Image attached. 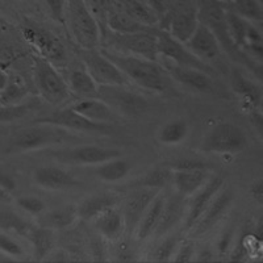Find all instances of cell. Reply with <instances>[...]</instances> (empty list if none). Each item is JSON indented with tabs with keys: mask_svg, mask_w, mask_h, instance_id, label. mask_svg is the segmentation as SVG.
<instances>
[{
	"mask_svg": "<svg viewBox=\"0 0 263 263\" xmlns=\"http://www.w3.org/2000/svg\"><path fill=\"white\" fill-rule=\"evenodd\" d=\"M0 251L13 258L24 257L25 254L24 249L21 248L20 243L7 236L6 232H2V230H0Z\"/></svg>",
	"mask_w": 263,
	"mask_h": 263,
	"instance_id": "46",
	"label": "cell"
},
{
	"mask_svg": "<svg viewBox=\"0 0 263 263\" xmlns=\"http://www.w3.org/2000/svg\"><path fill=\"white\" fill-rule=\"evenodd\" d=\"M28 91L20 82H9L0 92V104H16L27 96Z\"/></svg>",
	"mask_w": 263,
	"mask_h": 263,
	"instance_id": "42",
	"label": "cell"
},
{
	"mask_svg": "<svg viewBox=\"0 0 263 263\" xmlns=\"http://www.w3.org/2000/svg\"><path fill=\"white\" fill-rule=\"evenodd\" d=\"M144 2L158 18V28L163 29L170 12V2L168 0H144Z\"/></svg>",
	"mask_w": 263,
	"mask_h": 263,
	"instance_id": "45",
	"label": "cell"
},
{
	"mask_svg": "<svg viewBox=\"0 0 263 263\" xmlns=\"http://www.w3.org/2000/svg\"><path fill=\"white\" fill-rule=\"evenodd\" d=\"M84 6L88 9V12L92 15L100 29V41L108 32L107 28V12H108V0H83Z\"/></svg>",
	"mask_w": 263,
	"mask_h": 263,
	"instance_id": "40",
	"label": "cell"
},
{
	"mask_svg": "<svg viewBox=\"0 0 263 263\" xmlns=\"http://www.w3.org/2000/svg\"><path fill=\"white\" fill-rule=\"evenodd\" d=\"M154 33H156L157 41H158L159 58H163V61H170V62L175 63V65L200 70V71L210 74L213 78L217 75V72H216V70H213L212 66L206 65L203 61L199 60L196 55H194L189 50V48L183 42L174 39L167 30L156 27L154 28Z\"/></svg>",
	"mask_w": 263,
	"mask_h": 263,
	"instance_id": "11",
	"label": "cell"
},
{
	"mask_svg": "<svg viewBox=\"0 0 263 263\" xmlns=\"http://www.w3.org/2000/svg\"><path fill=\"white\" fill-rule=\"evenodd\" d=\"M9 200H11V194H9L8 191H6V190L0 185V201L8 203Z\"/></svg>",
	"mask_w": 263,
	"mask_h": 263,
	"instance_id": "55",
	"label": "cell"
},
{
	"mask_svg": "<svg viewBox=\"0 0 263 263\" xmlns=\"http://www.w3.org/2000/svg\"><path fill=\"white\" fill-rule=\"evenodd\" d=\"M163 67L167 71L170 79L175 81L183 86L184 88L195 91L199 93H213L215 92V81L213 77H211L206 72L200 71L192 67H185V66L175 65L170 61H163Z\"/></svg>",
	"mask_w": 263,
	"mask_h": 263,
	"instance_id": "14",
	"label": "cell"
},
{
	"mask_svg": "<svg viewBox=\"0 0 263 263\" xmlns=\"http://www.w3.org/2000/svg\"><path fill=\"white\" fill-rule=\"evenodd\" d=\"M32 225L11 210H0V230L13 232L18 236L27 237Z\"/></svg>",
	"mask_w": 263,
	"mask_h": 263,
	"instance_id": "38",
	"label": "cell"
},
{
	"mask_svg": "<svg viewBox=\"0 0 263 263\" xmlns=\"http://www.w3.org/2000/svg\"><path fill=\"white\" fill-rule=\"evenodd\" d=\"M78 217L75 204H65L50 211H44L37 216V225L51 230H62L71 227Z\"/></svg>",
	"mask_w": 263,
	"mask_h": 263,
	"instance_id": "27",
	"label": "cell"
},
{
	"mask_svg": "<svg viewBox=\"0 0 263 263\" xmlns=\"http://www.w3.org/2000/svg\"><path fill=\"white\" fill-rule=\"evenodd\" d=\"M67 130L50 124L34 123L33 125L20 129L9 138L7 152L11 154L33 152L53 146L63 142Z\"/></svg>",
	"mask_w": 263,
	"mask_h": 263,
	"instance_id": "5",
	"label": "cell"
},
{
	"mask_svg": "<svg viewBox=\"0 0 263 263\" xmlns=\"http://www.w3.org/2000/svg\"><path fill=\"white\" fill-rule=\"evenodd\" d=\"M154 28L135 33H115L108 30L100 41V46L117 53L133 54L147 60L158 61V41Z\"/></svg>",
	"mask_w": 263,
	"mask_h": 263,
	"instance_id": "4",
	"label": "cell"
},
{
	"mask_svg": "<svg viewBox=\"0 0 263 263\" xmlns=\"http://www.w3.org/2000/svg\"><path fill=\"white\" fill-rule=\"evenodd\" d=\"M70 107L93 123L109 124L116 120V114L99 98H82Z\"/></svg>",
	"mask_w": 263,
	"mask_h": 263,
	"instance_id": "25",
	"label": "cell"
},
{
	"mask_svg": "<svg viewBox=\"0 0 263 263\" xmlns=\"http://www.w3.org/2000/svg\"><path fill=\"white\" fill-rule=\"evenodd\" d=\"M230 84L234 92L241 98V103L246 112L259 109L262 104V93L259 87L246 78L238 69H233L230 72Z\"/></svg>",
	"mask_w": 263,
	"mask_h": 263,
	"instance_id": "23",
	"label": "cell"
},
{
	"mask_svg": "<svg viewBox=\"0 0 263 263\" xmlns=\"http://www.w3.org/2000/svg\"><path fill=\"white\" fill-rule=\"evenodd\" d=\"M98 98L107 103L116 115L130 119L144 115L149 108L146 98L128 86H99Z\"/></svg>",
	"mask_w": 263,
	"mask_h": 263,
	"instance_id": "9",
	"label": "cell"
},
{
	"mask_svg": "<svg viewBox=\"0 0 263 263\" xmlns=\"http://www.w3.org/2000/svg\"><path fill=\"white\" fill-rule=\"evenodd\" d=\"M33 180L39 187L48 191H66L82 184L71 174L57 166H41L33 171Z\"/></svg>",
	"mask_w": 263,
	"mask_h": 263,
	"instance_id": "20",
	"label": "cell"
},
{
	"mask_svg": "<svg viewBox=\"0 0 263 263\" xmlns=\"http://www.w3.org/2000/svg\"><path fill=\"white\" fill-rule=\"evenodd\" d=\"M171 175H173V170L166 164H162V166L146 171L142 177L129 182L124 189L133 190L144 187V189L163 190L171 182Z\"/></svg>",
	"mask_w": 263,
	"mask_h": 263,
	"instance_id": "33",
	"label": "cell"
},
{
	"mask_svg": "<svg viewBox=\"0 0 263 263\" xmlns=\"http://www.w3.org/2000/svg\"><path fill=\"white\" fill-rule=\"evenodd\" d=\"M197 24L199 20L196 11H171L163 29L167 30L174 39L185 44L195 32Z\"/></svg>",
	"mask_w": 263,
	"mask_h": 263,
	"instance_id": "24",
	"label": "cell"
},
{
	"mask_svg": "<svg viewBox=\"0 0 263 263\" xmlns=\"http://www.w3.org/2000/svg\"><path fill=\"white\" fill-rule=\"evenodd\" d=\"M45 6L48 7L49 13L54 20L60 23V24H65V4L66 0H44Z\"/></svg>",
	"mask_w": 263,
	"mask_h": 263,
	"instance_id": "48",
	"label": "cell"
},
{
	"mask_svg": "<svg viewBox=\"0 0 263 263\" xmlns=\"http://www.w3.org/2000/svg\"><path fill=\"white\" fill-rule=\"evenodd\" d=\"M107 28L108 30L115 33H135L152 29L150 27H146V25L136 21L128 13L116 8V7L111 6L109 3H108L107 12Z\"/></svg>",
	"mask_w": 263,
	"mask_h": 263,
	"instance_id": "32",
	"label": "cell"
},
{
	"mask_svg": "<svg viewBox=\"0 0 263 263\" xmlns=\"http://www.w3.org/2000/svg\"><path fill=\"white\" fill-rule=\"evenodd\" d=\"M33 71L37 90L41 98L51 105H62L72 98L69 84L53 63L45 58H33Z\"/></svg>",
	"mask_w": 263,
	"mask_h": 263,
	"instance_id": "6",
	"label": "cell"
},
{
	"mask_svg": "<svg viewBox=\"0 0 263 263\" xmlns=\"http://www.w3.org/2000/svg\"><path fill=\"white\" fill-rule=\"evenodd\" d=\"M104 241H107V239L103 238L102 236H99L98 233H96L95 238L90 241L91 254H92V258H95L96 260H105V258H107L108 249L105 248Z\"/></svg>",
	"mask_w": 263,
	"mask_h": 263,
	"instance_id": "49",
	"label": "cell"
},
{
	"mask_svg": "<svg viewBox=\"0 0 263 263\" xmlns=\"http://www.w3.org/2000/svg\"><path fill=\"white\" fill-rule=\"evenodd\" d=\"M195 253H196V245L192 239H180L177 250L174 253L171 260L175 263H185L194 260Z\"/></svg>",
	"mask_w": 263,
	"mask_h": 263,
	"instance_id": "44",
	"label": "cell"
},
{
	"mask_svg": "<svg viewBox=\"0 0 263 263\" xmlns=\"http://www.w3.org/2000/svg\"><path fill=\"white\" fill-rule=\"evenodd\" d=\"M128 195L121 199V212L124 216L126 233H133L137 228L141 216L144 215L149 204L161 190L157 189H133L128 190Z\"/></svg>",
	"mask_w": 263,
	"mask_h": 263,
	"instance_id": "15",
	"label": "cell"
},
{
	"mask_svg": "<svg viewBox=\"0 0 263 263\" xmlns=\"http://www.w3.org/2000/svg\"><path fill=\"white\" fill-rule=\"evenodd\" d=\"M227 8L228 3L222 0H197V20L213 33L225 54L232 60L251 67L253 60H250L242 50H239L230 39L227 24Z\"/></svg>",
	"mask_w": 263,
	"mask_h": 263,
	"instance_id": "2",
	"label": "cell"
},
{
	"mask_svg": "<svg viewBox=\"0 0 263 263\" xmlns=\"http://www.w3.org/2000/svg\"><path fill=\"white\" fill-rule=\"evenodd\" d=\"M225 185L224 178L218 177V175H213L208 179V182L201 187L199 191L195 192L191 197V200L189 201V211L185 215L184 220V228L185 230H191L194 225L196 224L197 220L200 218L205 208L210 205L213 197L216 196L220 190Z\"/></svg>",
	"mask_w": 263,
	"mask_h": 263,
	"instance_id": "18",
	"label": "cell"
},
{
	"mask_svg": "<svg viewBox=\"0 0 263 263\" xmlns=\"http://www.w3.org/2000/svg\"><path fill=\"white\" fill-rule=\"evenodd\" d=\"M190 135V125L184 119H175L167 121L157 133V140L162 145L174 146L182 144Z\"/></svg>",
	"mask_w": 263,
	"mask_h": 263,
	"instance_id": "35",
	"label": "cell"
},
{
	"mask_svg": "<svg viewBox=\"0 0 263 263\" xmlns=\"http://www.w3.org/2000/svg\"><path fill=\"white\" fill-rule=\"evenodd\" d=\"M194 260H196V262H211V260H213V254L210 250L196 251Z\"/></svg>",
	"mask_w": 263,
	"mask_h": 263,
	"instance_id": "52",
	"label": "cell"
},
{
	"mask_svg": "<svg viewBox=\"0 0 263 263\" xmlns=\"http://www.w3.org/2000/svg\"><path fill=\"white\" fill-rule=\"evenodd\" d=\"M8 81H9L8 74L6 72V70H3L2 67H0V92L6 88L7 84H8Z\"/></svg>",
	"mask_w": 263,
	"mask_h": 263,
	"instance_id": "54",
	"label": "cell"
},
{
	"mask_svg": "<svg viewBox=\"0 0 263 263\" xmlns=\"http://www.w3.org/2000/svg\"><path fill=\"white\" fill-rule=\"evenodd\" d=\"M228 7L251 23H262L263 11L260 0H230Z\"/></svg>",
	"mask_w": 263,
	"mask_h": 263,
	"instance_id": "37",
	"label": "cell"
},
{
	"mask_svg": "<svg viewBox=\"0 0 263 263\" xmlns=\"http://www.w3.org/2000/svg\"><path fill=\"white\" fill-rule=\"evenodd\" d=\"M91 221H92L96 233L107 241H111V242L120 241L125 233L124 216L119 205L102 211Z\"/></svg>",
	"mask_w": 263,
	"mask_h": 263,
	"instance_id": "21",
	"label": "cell"
},
{
	"mask_svg": "<svg viewBox=\"0 0 263 263\" xmlns=\"http://www.w3.org/2000/svg\"><path fill=\"white\" fill-rule=\"evenodd\" d=\"M54 159L65 164L72 166H96L108 159L121 156V152L114 147L99 146V145H81L51 153Z\"/></svg>",
	"mask_w": 263,
	"mask_h": 263,
	"instance_id": "13",
	"label": "cell"
},
{
	"mask_svg": "<svg viewBox=\"0 0 263 263\" xmlns=\"http://www.w3.org/2000/svg\"><path fill=\"white\" fill-rule=\"evenodd\" d=\"M227 24H228V30H229V36L233 41L234 45L242 50V48L245 46L246 40H248L249 30L250 27L253 25V23L246 18L241 17L239 15H237L236 12H233L232 9L228 7L227 8Z\"/></svg>",
	"mask_w": 263,
	"mask_h": 263,
	"instance_id": "36",
	"label": "cell"
},
{
	"mask_svg": "<svg viewBox=\"0 0 263 263\" xmlns=\"http://www.w3.org/2000/svg\"><path fill=\"white\" fill-rule=\"evenodd\" d=\"M222 2H225V3H228V4L230 3V0H222Z\"/></svg>",
	"mask_w": 263,
	"mask_h": 263,
	"instance_id": "56",
	"label": "cell"
},
{
	"mask_svg": "<svg viewBox=\"0 0 263 263\" xmlns=\"http://www.w3.org/2000/svg\"><path fill=\"white\" fill-rule=\"evenodd\" d=\"M34 123L50 124L58 128H62L71 133H88V135H112L115 132L114 126L104 123H93L86 119L81 114L75 112L71 107H66L62 109L53 112L50 115L37 117Z\"/></svg>",
	"mask_w": 263,
	"mask_h": 263,
	"instance_id": "12",
	"label": "cell"
},
{
	"mask_svg": "<svg viewBox=\"0 0 263 263\" xmlns=\"http://www.w3.org/2000/svg\"><path fill=\"white\" fill-rule=\"evenodd\" d=\"M184 45L189 48V50L194 55H196L199 60L203 61L206 65L212 66V63L218 65L221 62V46L216 40V37L213 36V33L200 23L197 24L195 32L192 33V36L190 37L189 41L185 42Z\"/></svg>",
	"mask_w": 263,
	"mask_h": 263,
	"instance_id": "16",
	"label": "cell"
},
{
	"mask_svg": "<svg viewBox=\"0 0 263 263\" xmlns=\"http://www.w3.org/2000/svg\"><path fill=\"white\" fill-rule=\"evenodd\" d=\"M164 199H166V195L161 190L157 194V196L153 199L152 203L149 204V206L146 208L144 215L141 216L137 228L135 230L136 238H137L138 242H144V241H146L147 238H150L154 234V230H156L159 221V217H161Z\"/></svg>",
	"mask_w": 263,
	"mask_h": 263,
	"instance_id": "28",
	"label": "cell"
},
{
	"mask_svg": "<svg viewBox=\"0 0 263 263\" xmlns=\"http://www.w3.org/2000/svg\"><path fill=\"white\" fill-rule=\"evenodd\" d=\"M132 166L126 159L121 158V156L116 158L108 159L100 164L95 166V175L105 183H117L128 177L130 173Z\"/></svg>",
	"mask_w": 263,
	"mask_h": 263,
	"instance_id": "34",
	"label": "cell"
},
{
	"mask_svg": "<svg viewBox=\"0 0 263 263\" xmlns=\"http://www.w3.org/2000/svg\"><path fill=\"white\" fill-rule=\"evenodd\" d=\"M248 147V136L233 123H218L208 130L201 141L200 150L212 154H238Z\"/></svg>",
	"mask_w": 263,
	"mask_h": 263,
	"instance_id": "7",
	"label": "cell"
},
{
	"mask_svg": "<svg viewBox=\"0 0 263 263\" xmlns=\"http://www.w3.org/2000/svg\"><path fill=\"white\" fill-rule=\"evenodd\" d=\"M32 103L27 104H0V124L12 123L23 119L33 109Z\"/></svg>",
	"mask_w": 263,
	"mask_h": 263,
	"instance_id": "41",
	"label": "cell"
},
{
	"mask_svg": "<svg viewBox=\"0 0 263 263\" xmlns=\"http://www.w3.org/2000/svg\"><path fill=\"white\" fill-rule=\"evenodd\" d=\"M250 192L255 200L262 203V182H255L254 184L251 185Z\"/></svg>",
	"mask_w": 263,
	"mask_h": 263,
	"instance_id": "53",
	"label": "cell"
},
{
	"mask_svg": "<svg viewBox=\"0 0 263 263\" xmlns=\"http://www.w3.org/2000/svg\"><path fill=\"white\" fill-rule=\"evenodd\" d=\"M108 3L128 13L130 17L146 27H158V18L144 0H108Z\"/></svg>",
	"mask_w": 263,
	"mask_h": 263,
	"instance_id": "30",
	"label": "cell"
},
{
	"mask_svg": "<svg viewBox=\"0 0 263 263\" xmlns=\"http://www.w3.org/2000/svg\"><path fill=\"white\" fill-rule=\"evenodd\" d=\"M100 51L121 70L132 83L153 92H163L167 90L170 77L158 61L147 60L133 54L117 53L104 48H100Z\"/></svg>",
	"mask_w": 263,
	"mask_h": 263,
	"instance_id": "1",
	"label": "cell"
},
{
	"mask_svg": "<svg viewBox=\"0 0 263 263\" xmlns=\"http://www.w3.org/2000/svg\"><path fill=\"white\" fill-rule=\"evenodd\" d=\"M164 237L166 238H162V241L154 248V250L150 251L149 257H147L150 262H168L173 258L174 253L180 242V237L168 236V234Z\"/></svg>",
	"mask_w": 263,
	"mask_h": 263,
	"instance_id": "39",
	"label": "cell"
},
{
	"mask_svg": "<svg viewBox=\"0 0 263 263\" xmlns=\"http://www.w3.org/2000/svg\"><path fill=\"white\" fill-rule=\"evenodd\" d=\"M249 117L251 120V124L254 125V128L257 129L258 133H262V114H260L259 109H253V111L248 112Z\"/></svg>",
	"mask_w": 263,
	"mask_h": 263,
	"instance_id": "51",
	"label": "cell"
},
{
	"mask_svg": "<svg viewBox=\"0 0 263 263\" xmlns=\"http://www.w3.org/2000/svg\"><path fill=\"white\" fill-rule=\"evenodd\" d=\"M23 36L28 44L36 49L40 57L45 58L54 66H65L67 62V53L62 42L50 30L34 21L27 20L21 28Z\"/></svg>",
	"mask_w": 263,
	"mask_h": 263,
	"instance_id": "8",
	"label": "cell"
},
{
	"mask_svg": "<svg viewBox=\"0 0 263 263\" xmlns=\"http://www.w3.org/2000/svg\"><path fill=\"white\" fill-rule=\"evenodd\" d=\"M0 185H2L6 191H8L9 194H12V192L17 189V183H16L15 178L6 173H0Z\"/></svg>",
	"mask_w": 263,
	"mask_h": 263,
	"instance_id": "50",
	"label": "cell"
},
{
	"mask_svg": "<svg viewBox=\"0 0 263 263\" xmlns=\"http://www.w3.org/2000/svg\"><path fill=\"white\" fill-rule=\"evenodd\" d=\"M30 245L33 248L34 258L42 260L48 258L55 249V238L54 230L42 227H32L27 234Z\"/></svg>",
	"mask_w": 263,
	"mask_h": 263,
	"instance_id": "31",
	"label": "cell"
},
{
	"mask_svg": "<svg viewBox=\"0 0 263 263\" xmlns=\"http://www.w3.org/2000/svg\"><path fill=\"white\" fill-rule=\"evenodd\" d=\"M79 49H99L100 29L83 0H66L65 24Z\"/></svg>",
	"mask_w": 263,
	"mask_h": 263,
	"instance_id": "3",
	"label": "cell"
},
{
	"mask_svg": "<svg viewBox=\"0 0 263 263\" xmlns=\"http://www.w3.org/2000/svg\"><path fill=\"white\" fill-rule=\"evenodd\" d=\"M66 82L72 95L82 98H98L99 86L88 71L83 67H75L70 70Z\"/></svg>",
	"mask_w": 263,
	"mask_h": 263,
	"instance_id": "29",
	"label": "cell"
},
{
	"mask_svg": "<svg viewBox=\"0 0 263 263\" xmlns=\"http://www.w3.org/2000/svg\"><path fill=\"white\" fill-rule=\"evenodd\" d=\"M121 197L115 192H98L86 197L77 205L78 217L84 221H91L102 211L119 205Z\"/></svg>",
	"mask_w": 263,
	"mask_h": 263,
	"instance_id": "26",
	"label": "cell"
},
{
	"mask_svg": "<svg viewBox=\"0 0 263 263\" xmlns=\"http://www.w3.org/2000/svg\"><path fill=\"white\" fill-rule=\"evenodd\" d=\"M167 167L171 170H200V168H208L210 170V164L205 162L196 161V159H179V161L167 162L166 163Z\"/></svg>",
	"mask_w": 263,
	"mask_h": 263,
	"instance_id": "47",
	"label": "cell"
},
{
	"mask_svg": "<svg viewBox=\"0 0 263 263\" xmlns=\"http://www.w3.org/2000/svg\"><path fill=\"white\" fill-rule=\"evenodd\" d=\"M212 177L208 168L200 170H175L171 175V182L175 192L184 197H190L203 187Z\"/></svg>",
	"mask_w": 263,
	"mask_h": 263,
	"instance_id": "22",
	"label": "cell"
},
{
	"mask_svg": "<svg viewBox=\"0 0 263 263\" xmlns=\"http://www.w3.org/2000/svg\"><path fill=\"white\" fill-rule=\"evenodd\" d=\"M232 203H233V192L224 185L216 194L210 205L206 206L203 215L200 216V218L197 220V222L191 229L194 230L195 236H203V234L208 233L210 230H212L225 217V215L232 206Z\"/></svg>",
	"mask_w": 263,
	"mask_h": 263,
	"instance_id": "17",
	"label": "cell"
},
{
	"mask_svg": "<svg viewBox=\"0 0 263 263\" xmlns=\"http://www.w3.org/2000/svg\"><path fill=\"white\" fill-rule=\"evenodd\" d=\"M185 199L187 197L182 196L177 192L168 195V196L166 195L161 217H159L158 225H157L153 236L157 237V238H162V237L170 234L178 227V224L185 216V205H187Z\"/></svg>",
	"mask_w": 263,
	"mask_h": 263,
	"instance_id": "19",
	"label": "cell"
},
{
	"mask_svg": "<svg viewBox=\"0 0 263 263\" xmlns=\"http://www.w3.org/2000/svg\"><path fill=\"white\" fill-rule=\"evenodd\" d=\"M16 204L24 212L29 213L32 216H36V217L46 210V205L44 203V200L37 196H33V195H23V196H18L16 199Z\"/></svg>",
	"mask_w": 263,
	"mask_h": 263,
	"instance_id": "43",
	"label": "cell"
},
{
	"mask_svg": "<svg viewBox=\"0 0 263 263\" xmlns=\"http://www.w3.org/2000/svg\"><path fill=\"white\" fill-rule=\"evenodd\" d=\"M78 55L82 65L92 77L98 86H129L128 81L121 70L107 58L99 49H79Z\"/></svg>",
	"mask_w": 263,
	"mask_h": 263,
	"instance_id": "10",
	"label": "cell"
}]
</instances>
